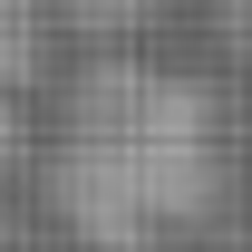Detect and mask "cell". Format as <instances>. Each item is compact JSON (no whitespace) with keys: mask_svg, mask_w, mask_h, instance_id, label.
Returning a JSON list of instances; mask_svg holds the SVG:
<instances>
[{"mask_svg":"<svg viewBox=\"0 0 252 252\" xmlns=\"http://www.w3.org/2000/svg\"><path fill=\"white\" fill-rule=\"evenodd\" d=\"M39 78V0H0V88Z\"/></svg>","mask_w":252,"mask_h":252,"instance_id":"4","label":"cell"},{"mask_svg":"<svg viewBox=\"0 0 252 252\" xmlns=\"http://www.w3.org/2000/svg\"><path fill=\"white\" fill-rule=\"evenodd\" d=\"M214 30H223V49L252 68V0H214Z\"/></svg>","mask_w":252,"mask_h":252,"instance_id":"5","label":"cell"},{"mask_svg":"<svg viewBox=\"0 0 252 252\" xmlns=\"http://www.w3.org/2000/svg\"><path fill=\"white\" fill-rule=\"evenodd\" d=\"M49 10H59L78 39H97V49H107V39H136L156 20V0H49Z\"/></svg>","mask_w":252,"mask_h":252,"instance_id":"3","label":"cell"},{"mask_svg":"<svg viewBox=\"0 0 252 252\" xmlns=\"http://www.w3.org/2000/svg\"><path fill=\"white\" fill-rule=\"evenodd\" d=\"M30 156V117H20V97L0 88V165H20Z\"/></svg>","mask_w":252,"mask_h":252,"instance_id":"6","label":"cell"},{"mask_svg":"<svg viewBox=\"0 0 252 252\" xmlns=\"http://www.w3.org/2000/svg\"><path fill=\"white\" fill-rule=\"evenodd\" d=\"M68 156H88L146 223H194L214 204V107L175 68L97 59L68 78Z\"/></svg>","mask_w":252,"mask_h":252,"instance_id":"1","label":"cell"},{"mask_svg":"<svg viewBox=\"0 0 252 252\" xmlns=\"http://www.w3.org/2000/svg\"><path fill=\"white\" fill-rule=\"evenodd\" d=\"M49 204H59L68 233L97 243V252H146V233H156V223L126 204V185H107V175H97L88 156H68V146H59V165H49Z\"/></svg>","mask_w":252,"mask_h":252,"instance_id":"2","label":"cell"}]
</instances>
